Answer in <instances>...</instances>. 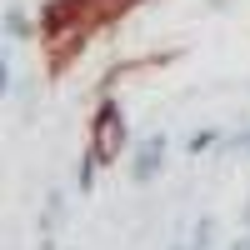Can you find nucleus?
Here are the masks:
<instances>
[{
  "instance_id": "nucleus-3",
  "label": "nucleus",
  "mask_w": 250,
  "mask_h": 250,
  "mask_svg": "<svg viewBox=\"0 0 250 250\" xmlns=\"http://www.w3.org/2000/svg\"><path fill=\"white\" fill-rule=\"evenodd\" d=\"M5 30H10V40L30 35V20H25V10H10V15H5Z\"/></svg>"
},
{
  "instance_id": "nucleus-1",
  "label": "nucleus",
  "mask_w": 250,
  "mask_h": 250,
  "mask_svg": "<svg viewBox=\"0 0 250 250\" xmlns=\"http://www.w3.org/2000/svg\"><path fill=\"white\" fill-rule=\"evenodd\" d=\"M120 145H125V120H120V105H115V100H105V105L95 110V120H90V165H85V175L95 170V165L115 160Z\"/></svg>"
},
{
  "instance_id": "nucleus-2",
  "label": "nucleus",
  "mask_w": 250,
  "mask_h": 250,
  "mask_svg": "<svg viewBox=\"0 0 250 250\" xmlns=\"http://www.w3.org/2000/svg\"><path fill=\"white\" fill-rule=\"evenodd\" d=\"M160 155H165V145H160V140H150V145H145V150H140V160H135V175L145 180V175L155 170V160H160Z\"/></svg>"
}]
</instances>
